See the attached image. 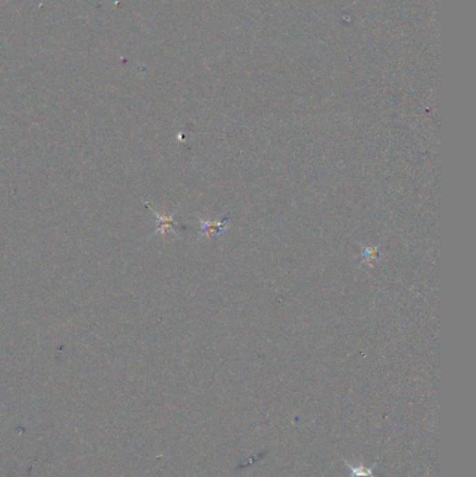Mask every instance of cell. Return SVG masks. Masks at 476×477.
Masks as SVG:
<instances>
[{"mask_svg": "<svg viewBox=\"0 0 476 477\" xmlns=\"http://www.w3.org/2000/svg\"><path fill=\"white\" fill-rule=\"evenodd\" d=\"M342 462L346 465L349 470V477H375V469L377 463H373L372 466L366 467L362 462L360 463H351L346 459H342Z\"/></svg>", "mask_w": 476, "mask_h": 477, "instance_id": "1", "label": "cell"}, {"mask_svg": "<svg viewBox=\"0 0 476 477\" xmlns=\"http://www.w3.org/2000/svg\"><path fill=\"white\" fill-rule=\"evenodd\" d=\"M201 222V229L204 232L205 236H211V235H221L223 231L227 229V222L228 218H225L223 222H211V221H200Z\"/></svg>", "mask_w": 476, "mask_h": 477, "instance_id": "2", "label": "cell"}, {"mask_svg": "<svg viewBox=\"0 0 476 477\" xmlns=\"http://www.w3.org/2000/svg\"><path fill=\"white\" fill-rule=\"evenodd\" d=\"M156 218L161 221V225H160V231H163V232H167V231H168V228H169L171 225H174V221H172V218H168V217H163V215H158V214H156Z\"/></svg>", "mask_w": 476, "mask_h": 477, "instance_id": "3", "label": "cell"}]
</instances>
